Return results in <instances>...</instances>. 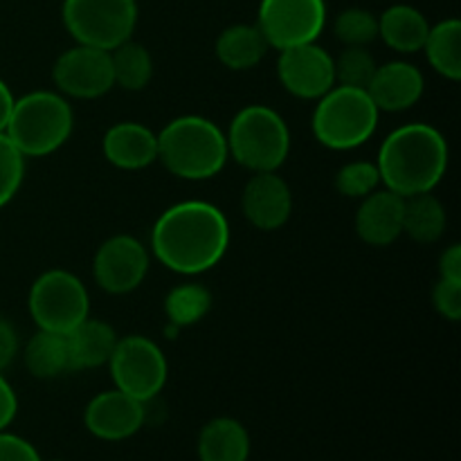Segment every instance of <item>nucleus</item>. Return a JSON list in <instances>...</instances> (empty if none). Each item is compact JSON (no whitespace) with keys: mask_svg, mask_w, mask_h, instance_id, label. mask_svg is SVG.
<instances>
[{"mask_svg":"<svg viewBox=\"0 0 461 461\" xmlns=\"http://www.w3.org/2000/svg\"><path fill=\"white\" fill-rule=\"evenodd\" d=\"M230 248V223L207 201H183L167 207L151 230V252L167 270L178 275L207 273Z\"/></svg>","mask_w":461,"mask_h":461,"instance_id":"f257e3e1","label":"nucleus"},{"mask_svg":"<svg viewBox=\"0 0 461 461\" xmlns=\"http://www.w3.org/2000/svg\"><path fill=\"white\" fill-rule=\"evenodd\" d=\"M448 162L450 149L444 133L423 122L392 131L376 158L381 183L403 198L435 192L448 171Z\"/></svg>","mask_w":461,"mask_h":461,"instance_id":"f03ea898","label":"nucleus"},{"mask_svg":"<svg viewBox=\"0 0 461 461\" xmlns=\"http://www.w3.org/2000/svg\"><path fill=\"white\" fill-rule=\"evenodd\" d=\"M228 140L216 122L203 115H180L158 133V160L183 180H210L228 162Z\"/></svg>","mask_w":461,"mask_h":461,"instance_id":"7ed1b4c3","label":"nucleus"},{"mask_svg":"<svg viewBox=\"0 0 461 461\" xmlns=\"http://www.w3.org/2000/svg\"><path fill=\"white\" fill-rule=\"evenodd\" d=\"M75 113L57 90H34L14 102L5 135L25 158H45L70 140Z\"/></svg>","mask_w":461,"mask_h":461,"instance_id":"20e7f679","label":"nucleus"},{"mask_svg":"<svg viewBox=\"0 0 461 461\" xmlns=\"http://www.w3.org/2000/svg\"><path fill=\"white\" fill-rule=\"evenodd\" d=\"M228 156L252 174L277 171L291 153V129L275 108L250 104L230 122Z\"/></svg>","mask_w":461,"mask_h":461,"instance_id":"39448f33","label":"nucleus"},{"mask_svg":"<svg viewBox=\"0 0 461 461\" xmlns=\"http://www.w3.org/2000/svg\"><path fill=\"white\" fill-rule=\"evenodd\" d=\"M381 111L367 90L333 86L318 99L311 131L322 147L331 151H351L372 140Z\"/></svg>","mask_w":461,"mask_h":461,"instance_id":"423d86ee","label":"nucleus"},{"mask_svg":"<svg viewBox=\"0 0 461 461\" xmlns=\"http://www.w3.org/2000/svg\"><path fill=\"white\" fill-rule=\"evenodd\" d=\"M138 14V0H63L61 7L63 25L75 43L108 52L133 39Z\"/></svg>","mask_w":461,"mask_h":461,"instance_id":"0eeeda50","label":"nucleus"},{"mask_svg":"<svg viewBox=\"0 0 461 461\" xmlns=\"http://www.w3.org/2000/svg\"><path fill=\"white\" fill-rule=\"evenodd\" d=\"M27 309L36 327L66 336L88 318V288L70 270H45L32 284Z\"/></svg>","mask_w":461,"mask_h":461,"instance_id":"6e6552de","label":"nucleus"},{"mask_svg":"<svg viewBox=\"0 0 461 461\" xmlns=\"http://www.w3.org/2000/svg\"><path fill=\"white\" fill-rule=\"evenodd\" d=\"M108 369L117 390L142 403L156 399L169 376L165 354L147 336L120 338L108 360Z\"/></svg>","mask_w":461,"mask_h":461,"instance_id":"1a4fd4ad","label":"nucleus"},{"mask_svg":"<svg viewBox=\"0 0 461 461\" xmlns=\"http://www.w3.org/2000/svg\"><path fill=\"white\" fill-rule=\"evenodd\" d=\"M257 27L268 48L288 50L297 45L318 43L327 27L324 0H261Z\"/></svg>","mask_w":461,"mask_h":461,"instance_id":"9d476101","label":"nucleus"},{"mask_svg":"<svg viewBox=\"0 0 461 461\" xmlns=\"http://www.w3.org/2000/svg\"><path fill=\"white\" fill-rule=\"evenodd\" d=\"M151 255L142 241L131 234H115L97 248L93 257V277L108 295H126L142 286Z\"/></svg>","mask_w":461,"mask_h":461,"instance_id":"9b49d317","label":"nucleus"},{"mask_svg":"<svg viewBox=\"0 0 461 461\" xmlns=\"http://www.w3.org/2000/svg\"><path fill=\"white\" fill-rule=\"evenodd\" d=\"M52 81L57 93L70 99L104 97L113 84L111 52L108 50L79 45L59 54L52 66Z\"/></svg>","mask_w":461,"mask_h":461,"instance_id":"f8f14e48","label":"nucleus"},{"mask_svg":"<svg viewBox=\"0 0 461 461\" xmlns=\"http://www.w3.org/2000/svg\"><path fill=\"white\" fill-rule=\"evenodd\" d=\"M279 84L297 99H315L336 86L333 57L318 43L297 45L279 52L277 59Z\"/></svg>","mask_w":461,"mask_h":461,"instance_id":"ddd939ff","label":"nucleus"},{"mask_svg":"<svg viewBox=\"0 0 461 461\" xmlns=\"http://www.w3.org/2000/svg\"><path fill=\"white\" fill-rule=\"evenodd\" d=\"M241 212L252 228L275 232L293 214V192L277 171L252 174L241 192Z\"/></svg>","mask_w":461,"mask_h":461,"instance_id":"4468645a","label":"nucleus"},{"mask_svg":"<svg viewBox=\"0 0 461 461\" xmlns=\"http://www.w3.org/2000/svg\"><path fill=\"white\" fill-rule=\"evenodd\" d=\"M142 401L124 394L122 390L99 392L84 410V423L90 435L104 441H122L133 437L147 421Z\"/></svg>","mask_w":461,"mask_h":461,"instance_id":"2eb2a0df","label":"nucleus"},{"mask_svg":"<svg viewBox=\"0 0 461 461\" xmlns=\"http://www.w3.org/2000/svg\"><path fill=\"white\" fill-rule=\"evenodd\" d=\"M403 203L405 198L390 189H376L360 198L354 228L363 243L385 248L403 234Z\"/></svg>","mask_w":461,"mask_h":461,"instance_id":"dca6fc26","label":"nucleus"},{"mask_svg":"<svg viewBox=\"0 0 461 461\" xmlns=\"http://www.w3.org/2000/svg\"><path fill=\"white\" fill-rule=\"evenodd\" d=\"M367 93L381 113H403L423 97L426 79L414 63L390 61L376 68Z\"/></svg>","mask_w":461,"mask_h":461,"instance_id":"f3484780","label":"nucleus"},{"mask_svg":"<svg viewBox=\"0 0 461 461\" xmlns=\"http://www.w3.org/2000/svg\"><path fill=\"white\" fill-rule=\"evenodd\" d=\"M102 151L117 169H147L158 162V133L142 122H117L104 133Z\"/></svg>","mask_w":461,"mask_h":461,"instance_id":"a211bd4d","label":"nucleus"},{"mask_svg":"<svg viewBox=\"0 0 461 461\" xmlns=\"http://www.w3.org/2000/svg\"><path fill=\"white\" fill-rule=\"evenodd\" d=\"M117 333L104 320L86 318L79 327L66 333L68 356H70V372L79 369H95L108 365L113 349L117 345Z\"/></svg>","mask_w":461,"mask_h":461,"instance_id":"6ab92c4d","label":"nucleus"},{"mask_svg":"<svg viewBox=\"0 0 461 461\" xmlns=\"http://www.w3.org/2000/svg\"><path fill=\"white\" fill-rule=\"evenodd\" d=\"M430 32L426 14L412 5H392L378 16V39L399 54H414L423 50Z\"/></svg>","mask_w":461,"mask_h":461,"instance_id":"aec40b11","label":"nucleus"},{"mask_svg":"<svg viewBox=\"0 0 461 461\" xmlns=\"http://www.w3.org/2000/svg\"><path fill=\"white\" fill-rule=\"evenodd\" d=\"M250 435L237 419L219 417L205 423L198 435V459L201 461H248Z\"/></svg>","mask_w":461,"mask_h":461,"instance_id":"412c9836","label":"nucleus"},{"mask_svg":"<svg viewBox=\"0 0 461 461\" xmlns=\"http://www.w3.org/2000/svg\"><path fill=\"white\" fill-rule=\"evenodd\" d=\"M214 52L221 66L234 72H243L259 66L261 59L268 52V43H266L264 34L257 25L237 23V25H230L221 32Z\"/></svg>","mask_w":461,"mask_h":461,"instance_id":"4be33fe9","label":"nucleus"},{"mask_svg":"<svg viewBox=\"0 0 461 461\" xmlns=\"http://www.w3.org/2000/svg\"><path fill=\"white\" fill-rule=\"evenodd\" d=\"M448 214L432 192L414 194L403 203V234L417 243H437L446 232Z\"/></svg>","mask_w":461,"mask_h":461,"instance_id":"5701e85b","label":"nucleus"},{"mask_svg":"<svg viewBox=\"0 0 461 461\" xmlns=\"http://www.w3.org/2000/svg\"><path fill=\"white\" fill-rule=\"evenodd\" d=\"M428 63L437 75L450 81L461 79V21L446 18V21L430 25L428 39L423 43Z\"/></svg>","mask_w":461,"mask_h":461,"instance_id":"b1692460","label":"nucleus"},{"mask_svg":"<svg viewBox=\"0 0 461 461\" xmlns=\"http://www.w3.org/2000/svg\"><path fill=\"white\" fill-rule=\"evenodd\" d=\"M23 360H25V367L30 369L32 376L43 378V381L70 372L66 336L39 329L23 349Z\"/></svg>","mask_w":461,"mask_h":461,"instance_id":"393cba45","label":"nucleus"},{"mask_svg":"<svg viewBox=\"0 0 461 461\" xmlns=\"http://www.w3.org/2000/svg\"><path fill=\"white\" fill-rule=\"evenodd\" d=\"M113 84L129 93H140L151 84L153 57L142 43L129 39L111 50Z\"/></svg>","mask_w":461,"mask_h":461,"instance_id":"a878e982","label":"nucleus"},{"mask_svg":"<svg viewBox=\"0 0 461 461\" xmlns=\"http://www.w3.org/2000/svg\"><path fill=\"white\" fill-rule=\"evenodd\" d=\"M212 311L210 288L198 282L178 284L165 297V315L174 327H194Z\"/></svg>","mask_w":461,"mask_h":461,"instance_id":"bb28decb","label":"nucleus"},{"mask_svg":"<svg viewBox=\"0 0 461 461\" xmlns=\"http://www.w3.org/2000/svg\"><path fill=\"white\" fill-rule=\"evenodd\" d=\"M376 68V59H374V54L367 48H345L338 54V59H333L336 86L367 90Z\"/></svg>","mask_w":461,"mask_h":461,"instance_id":"cd10ccee","label":"nucleus"},{"mask_svg":"<svg viewBox=\"0 0 461 461\" xmlns=\"http://www.w3.org/2000/svg\"><path fill=\"white\" fill-rule=\"evenodd\" d=\"M333 32L345 48H367L378 39V16L363 7L342 9L333 23Z\"/></svg>","mask_w":461,"mask_h":461,"instance_id":"c85d7f7f","label":"nucleus"},{"mask_svg":"<svg viewBox=\"0 0 461 461\" xmlns=\"http://www.w3.org/2000/svg\"><path fill=\"white\" fill-rule=\"evenodd\" d=\"M333 185L345 198H358L360 201V198L376 192L378 185H381V174H378L376 162L354 160L338 169Z\"/></svg>","mask_w":461,"mask_h":461,"instance_id":"c756f323","label":"nucleus"},{"mask_svg":"<svg viewBox=\"0 0 461 461\" xmlns=\"http://www.w3.org/2000/svg\"><path fill=\"white\" fill-rule=\"evenodd\" d=\"M27 158L12 144V140L0 133V210L14 201L25 178Z\"/></svg>","mask_w":461,"mask_h":461,"instance_id":"7c9ffc66","label":"nucleus"},{"mask_svg":"<svg viewBox=\"0 0 461 461\" xmlns=\"http://www.w3.org/2000/svg\"><path fill=\"white\" fill-rule=\"evenodd\" d=\"M432 306L441 318L450 320V322H459L461 320V282H450V279H441L432 288Z\"/></svg>","mask_w":461,"mask_h":461,"instance_id":"2f4dec72","label":"nucleus"},{"mask_svg":"<svg viewBox=\"0 0 461 461\" xmlns=\"http://www.w3.org/2000/svg\"><path fill=\"white\" fill-rule=\"evenodd\" d=\"M0 461H41V457L30 441L0 430Z\"/></svg>","mask_w":461,"mask_h":461,"instance_id":"473e14b6","label":"nucleus"},{"mask_svg":"<svg viewBox=\"0 0 461 461\" xmlns=\"http://www.w3.org/2000/svg\"><path fill=\"white\" fill-rule=\"evenodd\" d=\"M18 351H21V340L16 327L0 315V372H5L16 360Z\"/></svg>","mask_w":461,"mask_h":461,"instance_id":"72a5a7b5","label":"nucleus"},{"mask_svg":"<svg viewBox=\"0 0 461 461\" xmlns=\"http://www.w3.org/2000/svg\"><path fill=\"white\" fill-rule=\"evenodd\" d=\"M18 412V399L14 387L9 385V381L5 378V374L0 372V430H7L12 426V421L16 419Z\"/></svg>","mask_w":461,"mask_h":461,"instance_id":"f704fd0d","label":"nucleus"},{"mask_svg":"<svg viewBox=\"0 0 461 461\" xmlns=\"http://www.w3.org/2000/svg\"><path fill=\"white\" fill-rule=\"evenodd\" d=\"M439 277L450 282H461V246L453 243L439 257Z\"/></svg>","mask_w":461,"mask_h":461,"instance_id":"c9c22d12","label":"nucleus"},{"mask_svg":"<svg viewBox=\"0 0 461 461\" xmlns=\"http://www.w3.org/2000/svg\"><path fill=\"white\" fill-rule=\"evenodd\" d=\"M16 97H14L12 88L0 79V133H5V126H7L9 115H12V108Z\"/></svg>","mask_w":461,"mask_h":461,"instance_id":"e433bc0d","label":"nucleus"},{"mask_svg":"<svg viewBox=\"0 0 461 461\" xmlns=\"http://www.w3.org/2000/svg\"><path fill=\"white\" fill-rule=\"evenodd\" d=\"M50 461H63V459H50Z\"/></svg>","mask_w":461,"mask_h":461,"instance_id":"4c0bfd02","label":"nucleus"}]
</instances>
